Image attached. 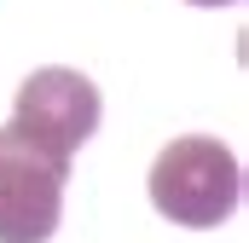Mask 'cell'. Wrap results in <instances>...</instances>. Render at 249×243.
I'll list each match as a JSON object with an SVG mask.
<instances>
[{"mask_svg": "<svg viewBox=\"0 0 249 243\" xmlns=\"http://www.w3.org/2000/svg\"><path fill=\"white\" fill-rule=\"evenodd\" d=\"M244 197V174H238V156L209 139V133H186L174 139L157 162H151V203L162 220L174 226H220Z\"/></svg>", "mask_w": 249, "mask_h": 243, "instance_id": "6da1fadb", "label": "cell"}, {"mask_svg": "<svg viewBox=\"0 0 249 243\" xmlns=\"http://www.w3.org/2000/svg\"><path fill=\"white\" fill-rule=\"evenodd\" d=\"M70 162L0 127V243H47L64 214Z\"/></svg>", "mask_w": 249, "mask_h": 243, "instance_id": "7a4b0ae2", "label": "cell"}, {"mask_svg": "<svg viewBox=\"0 0 249 243\" xmlns=\"http://www.w3.org/2000/svg\"><path fill=\"white\" fill-rule=\"evenodd\" d=\"M99 116H105V104H99V87L81 75V69H35L23 87H18V99H12V133H23L29 145H41V151H53V156H75L93 133H99Z\"/></svg>", "mask_w": 249, "mask_h": 243, "instance_id": "3957f363", "label": "cell"}, {"mask_svg": "<svg viewBox=\"0 0 249 243\" xmlns=\"http://www.w3.org/2000/svg\"><path fill=\"white\" fill-rule=\"evenodd\" d=\"M191 6H232V0H191Z\"/></svg>", "mask_w": 249, "mask_h": 243, "instance_id": "277c9868", "label": "cell"}]
</instances>
